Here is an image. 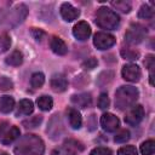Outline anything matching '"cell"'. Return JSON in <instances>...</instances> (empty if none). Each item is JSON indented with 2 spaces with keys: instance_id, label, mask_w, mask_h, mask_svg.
<instances>
[{
  "instance_id": "cell-35",
  "label": "cell",
  "mask_w": 155,
  "mask_h": 155,
  "mask_svg": "<svg viewBox=\"0 0 155 155\" xmlns=\"http://www.w3.org/2000/svg\"><path fill=\"white\" fill-rule=\"evenodd\" d=\"M97 64H98L97 59H96V58H93V57H91V58H87V59L82 63V68H84V69H86V70H91V69L96 68V67H97Z\"/></svg>"
},
{
  "instance_id": "cell-10",
  "label": "cell",
  "mask_w": 155,
  "mask_h": 155,
  "mask_svg": "<svg viewBox=\"0 0 155 155\" xmlns=\"http://www.w3.org/2000/svg\"><path fill=\"white\" fill-rule=\"evenodd\" d=\"M73 35L75 36L76 40H80V41H85L90 38L91 35V27L88 25L87 22L85 21H81V22H78L74 28H73Z\"/></svg>"
},
{
  "instance_id": "cell-20",
  "label": "cell",
  "mask_w": 155,
  "mask_h": 155,
  "mask_svg": "<svg viewBox=\"0 0 155 155\" xmlns=\"http://www.w3.org/2000/svg\"><path fill=\"white\" fill-rule=\"evenodd\" d=\"M52 105H53V101H52V98L50 96H41V97H39V99H38V107L41 110L48 111L52 108Z\"/></svg>"
},
{
  "instance_id": "cell-15",
  "label": "cell",
  "mask_w": 155,
  "mask_h": 155,
  "mask_svg": "<svg viewBox=\"0 0 155 155\" xmlns=\"http://www.w3.org/2000/svg\"><path fill=\"white\" fill-rule=\"evenodd\" d=\"M67 115H68V120H69V125L74 128V130H79L82 125V119H81V115L80 113L76 110V109H68L67 110Z\"/></svg>"
},
{
  "instance_id": "cell-34",
  "label": "cell",
  "mask_w": 155,
  "mask_h": 155,
  "mask_svg": "<svg viewBox=\"0 0 155 155\" xmlns=\"http://www.w3.org/2000/svg\"><path fill=\"white\" fill-rule=\"evenodd\" d=\"M12 86H13V84L8 78H6V76H1L0 78V90H4V91L11 90Z\"/></svg>"
},
{
  "instance_id": "cell-24",
  "label": "cell",
  "mask_w": 155,
  "mask_h": 155,
  "mask_svg": "<svg viewBox=\"0 0 155 155\" xmlns=\"http://www.w3.org/2000/svg\"><path fill=\"white\" fill-rule=\"evenodd\" d=\"M45 82V76L42 73H34L31 75V79H30V84L34 88H40Z\"/></svg>"
},
{
  "instance_id": "cell-25",
  "label": "cell",
  "mask_w": 155,
  "mask_h": 155,
  "mask_svg": "<svg viewBox=\"0 0 155 155\" xmlns=\"http://www.w3.org/2000/svg\"><path fill=\"white\" fill-rule=\"evenodd\" d=\"M121 57L127 61H136L139 58V52L134 50H130V48H124L121 50Z\"/></svg>"
},
{
  "instance_id": "cell-6",
  "label": "cell",
  "mask_w": 155,
  "mask_h": 155,
  "mask_svg": "<svg viewBox=\"0 0 155 155\" xmlns=\"http://www.w3.org/2000/svg\"><path fill=\"white\" fill-rule=\"evenodd\" d=\"M116 42V39L108 33H97L93 38V45L98 48V50H107L109 47H111Z\"/></svg>"
},
{
  "instance_id": "cell-8",
  "label": "cell",
  "mask_w": 155,
  "mask_h": 155,
  "mask_svg": "<svg viewBox=\"0 0 155 155\" xmlns=\"http://www.w3.org/2000/svg\"><path fill=\"white\" fill-rule=\"evenodd\" d=\"M121 75L126 81L130 82H137L140 79V69L137 64H126L122 67Z\"/></svg>"
},
{
  "instance_id": "cell-17",
  "label": "cell",
  "mask_w": 155,
  "mask_h": 155,
  "mask_svg": "<svg viewBox=\"0 0 155 155\" xmlns=\"http://www.w3.org/2000/svg\"><path fill=\"white\" fill-rule=\"evenodd\" d=\"M15 108V99L10 96H2L0 97V111L4 114H7L12 111Z\"/></svg>"
},
{
  "instance_id": "cell-29",
  "label": "cell",
  "mask_w": 155,
  "mask_h": 155,
  "mask_svg": "<svg viewBox=\"0 0 155 155\" xmlns=\"http://www.w3.org/2000/svg\"><path fill=\"white\" fill-rule=\"evenodd\" d=\"M116 143H126L130 139V131L128 130H121L119 131L114 137Z\"/></svg>"
},
{
  "instance_id": "cell-7",
  "label": "cell",
  "mask_w": 155,
  "mask_h": 155,
  "mask_svg": "<svg viewBox=\"0 0 155 155\" xmlns=\"http://www.w3.org/2000/svg\"><path fill=\"white\" fill-rule=\"evenodd\" d=\"M143 116H144V109L142 105L137 104V105H133L127 111V114L125 116V121L131 126H136L143 120Z\"/></svg>"
},
{
  "instance_id": "cell-5",
  "label": "cell",
  "mask_w": 155,
  "mask_h": 155,
  "mask_svg": "<svg viewBox=\"0 0 155 155\" xmlns=\"http://www.w3.org/2000/svg\"><path fill=\"white\" fill-rule=\"evenodd\" d=\"M145 33H147V30L144 29V27H142L139 24H132L125 34V40L128 44H133V45L139 44L144 39Z\"/></svg>"
},
{
  "instance_id": "cell-22",
  "label": "cell",
  "mask_w": 155,
  "mask_h": 155,
  "mask_svg": "<svg viewBox=\"0 0 155 155\" xmlns=\"http://www.w3.org/2000/svg\"><path fill=\"white\" fill-rule=\"evenodd\" d=\"M155 151V142L153 139H148L142 143L140 145V153L143 155H153Z\"/></svg>"
},
{
  "instance_id": "cell-21",
  "label": "cell",
  "mask_w": 155,
  "mask_h": 155,
  "mask_svg": "<svg viewBox=\"0 0 155 155\" xmlns=\"http://www.w3.org/2000/svg\"><path fill=\"white\" fill-rule=\"evenodd\" d=\"M111 6L115 7L116 10L124 12V13H127L131 11L132 8V5L130 1H126V0H117V1H111Z\"/></svg>"
},
{
  "instance_id": "cell-12",
  "label": "cell",
  "mask_w": 155,
  "mask_h": 155,
  "mask_svg": "<svg viewBox=\"0 0 155 155\" xmlns=\"http://www.w3.org/2000/svg\"><path fill=\"white\" fill-rule=\"evenodd\" d=\"M51 87L54 92H63L68 87V81L67 78L62 74H56L51 79Z\"/></svg>"
},
{
  "instance_id": "cell-31",
  "label": "cell",
  "mask_w": 155,
  "mask_h": 155,
  "mask_svg": "<svg viewBox=\"0 0 155 155\" xmlns=\"http://www.w3.org/2000/svg\"><path fill=\"white\" fill-rule=\"evenodd\" d=\"M117 155H138V154H137V149L133 145H126L119 149Z\"/></svg>"
},
{
  "instance_id": "cell-30",
  "label": "cell",
  "mask_w": 155,
  "mask_h": 155,
  "mask_svg": "<svg viewBox=\"0 0 155 155\" xmlns=\"http://www.w3.org/2000/svg\"><path fill=\"white\" fill-rule=\"evenodd\" d=\"M51 155H76V153L68 147H61V148L54 149L51 153Z\"/></svg>"
},
{
  "instance_id": "cell-28",
  "label": "cell",
  "mask_w": 155,
  "mask_h": 155,
  "mask_svg": "<svg viewBox=\"0 0 155 155\" xmlns=\"http://www.w3.org/2000/svg\"><path fill=\"white\" fill-rule=\"evenodd\" d=\"M113 76H114V74H113L111 71H103V73L99 75L97 82H98L99 86H104V85H107L108 82H110V81L113 80Z\"/></svg>"
},
{
  "instance_id": "cell-33",
  "label": "cell",
  "mask_w": 155,
  "mask_h": 155,
  "mask_svg": "<svg viewBox=\"0 0 155 155\" xmlns=\"http://www.w3.org/2000/svg\"><path fill=\"white\" fill-rule=\"evenodd\" d=\"M90 155H113V151L108 148H104V147H98V148H94Z\"/></svg>"
},
{
  "instance_id": "cell-13",
  "label": "cell",
  "mask_w": 155,
  "mask_h": 155,
  "mask_svg": "<svg viewBox=\"0 0 155 155\" xmlns=\"http://www.w3.org/2000/svg\"><path fill=\"white\" fill-rule=\"evenodd\" d=\"M50 47H51V50H52L56 54H58V56H64V54H67V52H68V47H67L65 42H64L61 38H58V36H53V38L51 39V41H50Z\"/></svg>"
},
{
  "instance_id": "cell-4",
  "label": "cell",
  "mask_w": 155,
  "mask_h": 155,
  "mask_svg": "<svg viewBox=\"0 0 155 155\" xmlns=\"http://www.w3.org/2000/svg\"><path fill=\"white\" fill-rule=\"evenodd\" d=\"M28 15V8L24 4L16 5L11 11H8L7 16L5 17V24L6 27H15L24 21V18Z\"/></svg>"
},
{
  "instance_id": "cell-14",
  "label": "cell",
  "mask_w": 155,
  "mask_h": 155,
  "mask_svg": "<svg viewBox=\"0 0 155 155\" xmlns=\"http://www.w3.org/2000/svg\"><path fill=\"white\" fill-rule=\"evenodd\" d=\"M71 102L74 105L79 108H87L92 103V97L90 93H80V94H74L71 97Z\"/></svg>"
},
{
  "instance_id": "cell-1",
  "label": "cell",
  "mask_w": 155,
  "mask_h": 155,
  "mask_svg": "<svg viewBox=\"0 0 155 155\" xmlns=\"http://www.w3.org/2000/svg\"><path fill=\"white\" fill-rule=\"evenodd\" d=\"M45 144L42 139L35 134L23 136L16 144L13 151L16 155H42Z\"/></svg>"
},
{
  "instance_id": "cell-36",
  "label": "cell",
  "mask_w": 155,
  "mask_h": 155,
  "mask_svg": "<svg viewBox=\"0 0 155 155\" xmlns=\"http://www.w3.org/2000/svg\"><path fill=\"white\" fill-rule=\"evenodd\" d=\"M31 35L34 36V39H35V40L40 41V40H42V39H44V36H45L46 34H45V31H42L41 29L31 28Z\"/></svg>"
},
{
  "instance_id": "cell-37",
  "label": "cell",
  "mask_w": 155,
  "mask_h": 155,
  "mask_svg": "<svg viewBox=\"0 0 155 155\" xmlns=\"http://www.w3.org/2000/svg\"><path fill=\"white\" fill-rule=\"evenodd\" d=\"M0 155H8V154H6V153H0Z\"/></svg>"
},
{
  "instance_id": "cell-27",
  "label": "cell",
  "mask_w": 155,
  "mask_h": 155,
  "mask_svg": "<svg viewBox=\"0 0 155 155\" xmlns=\"http://www.w3.org/2000/svg\"><path fill=\"white\" fill-rule=\"evenodd\" d=\"M42 121V117L41 116H33L28 120H24L23 121V126L25 128H35L36 126H39Z\"/></svg>"
},
{
  "instance_id": "cell-19",
  "label": "cell",
  "mask_w": 155,
  "mask_h": 155,
  "mask_svg": "<svg viewBox=\"0 0 155 155\" xmlns=\"http://www.w3.org/2000/svg\"><path fill=\"white\" fill-rule=\"evenodd\" d=\"M5 62H6V64H8V65L18 67V65H21V64L23 63V54H22V52H19V51H13L8 57H6Z\"/></svg>"
},
{
  "instance_id": "cell-2",
  "label": "cell",
  "mask_w": 155,
  "mask_h": 155,
  "mask_svg": "<svg viewBox=\"0 0 155 155\" xmlns=\"http://www.w3.org/2000/svg\"><path fill=\"white\" fill-rule=\"evenodd\" d=\"M139 92L133 86H121L115 92V107L120 110L128 109L138 99Z\"/></svg>"
},
{
  "instance_id": "cell-11",
  "label": "cell",
  "mask_w": 155,
  "mask_h": 155,
  "mask_svg": "<svg viewBox=\"0 0 155 155\" xmlns=\"http://www.w3.org/2000/svg\"><path fill=\"white\" fill-rule=\"evenodd\" d=\"M59 10H61V16H62V18H63L64 21H67V22H71V21L76 19V18L80 16V11H79L76 7H74L71 4H69V2L62 4V6H61Z\"/></svg>"
},
{
  "instance_id": "cell-23",
  "label": "cell",
  "mask_w": 155,
  "mask_h": 155,
  "mask_svg": "<svg viewBox=\"0 0 155 155\" xmlns=\"http://www.w3.org/2000/svg\"><path fill=\"white\" fill-rule=\"evenodd\" d=\"M11 46V38L7 33H0V53L6 52Z\"/></svg>"
},
{
  "instance_id": "cell-9",
  "label": "cell",
  "mask_w": 155,
  "mask_h": 155,
  "mask_svg": "<svg viewBox=\"0 0 155 155\" xmlns=\"http://www.w3.org/2000/svg\"><path fill=\"white\" fill-rule=\"evenodd\" d=\"M119 125H120L119 119L114 114H111V113H105L101 117V126L107 132H114V131H116L119 128Z\"/></svg>"
},
{
  "instance_id": "cell-26",
  "label": "cell",
  "mask_w": 155,
  "mask_h": 155,
  "mask_svg": "<svg viewBox=\"0 0 155 155\" xmlns=\"http://www.w3.org/2000/svg\"><path fill=\"white\" fill-rule=\"evenodd\" d=\"M153 15H154V11L148 5H143L139 8V12H138V17L142 18V19H149V18L153 17Z\"/></svg>"
},
{
  "instance_id": "cell-3",
  "label": "cell",
  "mask_w": 155,
  "mask_h": 155,
  "mask_svg": "<svg viewBox=\"0 0 155 155\" xmlns=\"http://www.w3.org/2000/svg\"><path fill=\"white\" fill-rule=\"evenodd\" d=\"M96 23L103 29H116L120 23L117 13L108 7H101L96 13Z\"/></svg>"
},
{
  "instance_id": "cell-16",
  "label": "cell",
  "mask_w": 155,
  "mask_h": 155,
  "mask_svg": "<svg viewBox=\"0 0 155 155\" xmlns=\"http://www.w3.org/2000/svg\"><path fill=\"white\" fill-rule=\"evenodd\" d=\"M19 134H21L19 128L16 127V126H13V127H11L7 132L4 133V136L1 137V143H2V144H10V143H12L13 140H16V139L19 137Z\"/></svg>"
},
{
  "instance_id": "cell-18",
  "label": "cell",
  "mask_w": 155,
  "mask_h": 155,
  "mask_svg": "<svg viewBox=\"0 0 155 155\" xmlns=\"http://www.w3.org/2000/svg\"><path fill=\"white\" fill-rule=\"evenodd\" d=\"M34 110V105L33 102L29 99H22L18 104V109H17V115H30Z\"/></svg>"
},
{
  "instance_id": "cell-32",
  "label": "cell",
  "mask_w": 155,
  "mask_h": 155,
  "mask_svg": "<svg viewBox=\"0 0 155 155\" xmlns=\"http://www.w3.org/2000/svg\"><path fill=\"white\" fill-rule=\"evenodd\" d=\"M110 102H109V97L107 93H101L99 98H98V107L101 109H107L109 107Z\"/></svg>"
}]
</instances>
